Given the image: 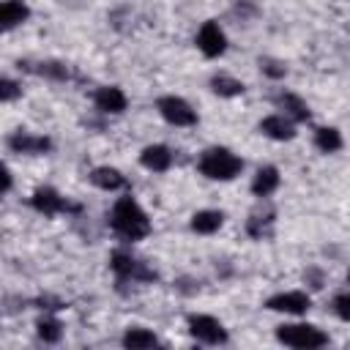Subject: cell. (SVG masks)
I'll list each match as a JSON object with an SVG mask.
<instances>
[{
    "label": "cell",
    "mask_w": 350,
    "mask_h": 350,
    "mask_svg": "<svg viewBox=\"0 0 350 350\" xmlns=\"http://www.w3.org/2000/svg\"><path fill=\"white\" fill-rule=\"evenodd\" d=\"M11 189V172H8V167L0 161V194H5Z\"/></svg>",
    "instance_id": "cell-26"
},
{
    "label": "cell",
    "mask_w": 350,
    "mask_h": 350,
    "mask_svg": "<svg viewBox=\"0 0 350 350\" xmlns=\"http://www.w3.org/2000/svg\"><path fill=\"white\" fill-rule=\"evenodd\" d=\"M211 90L216 96H221V98H235V96L243 93V82L230 77V74H213L211 77Z\"/></svg>",
    "instance_id": "cell-19"
},
{
    "label": "cell",
    "mask_w": 350,
    "mask_h": 350,
    "mask_svg": "<svg viewBox=\"0 0 350 350\" xmlns=\"http://www.w3.org/2000/svg\"><path fill=\"white\" fill-rule=\"evenodd\" d=\"M276 339L287 347H295V350H314V347H323L328 345V334L320 331L317 325H309V323H287V325H279L276 328Z\"/></svg>",
    "instance_id": "cell-3"
},
{
    "label": "cell",
    "mask_w": 350,
    "mask_h": 350,
    "mask_svg": "<svg viewBox=\"0 0 350 350\" xmlns=\"http://www.w3.org/2000/svg\"><path fill=\"white\" fill-rule=\"evenodd\" d=\"M314 145H317L323 153H336V150L342 148V134H339V129H334V126L317 129V131H314Z\"/></svg>",
    "instance_id": "cell-21"
},
{
    "label": "cell",
    "mask_w": 350,
    "mask_h": 350,
    "mask_svg": "<svg viewBox=\"0 0 350 350\" xmlns=\"http://www.w3.org/2000/svg\"><path fill=\"white\" fill-rule=\"evenodd\" d=\"M189 334L202 345H224L227 328L211 314H189Z\"/></svg>",
    "instance_id": "cell-4"
},
{
    "label": "cell",
    "mask_w": 350,
    "mask_h": 350,
    "mask_svg": "<svg viewBox=\"0 0 350 350\" xmlns=\"http://www.w3.org/2000/svg\"><path fill=\"white\" fill-rule=\"evenodd\" d=\"M30 16V8L22 0H0V30H11Z\"/></svg>",
    "instance_id": "cell-14"
},
{
    "label": "cell",
    "mask_w": 350,
    "mask_h": 350,
    "mask_svg": "<svg viewBox=\"0 0 350 350\" xmlns=\"http://www.w3.org/2000/svg\"><path fill=\"white\" fill-rule=\"evenodd\" d=\"M221 224H224V213H221V211H213V208L197 211V213L191 216V230L200 232V235H211V232H216Z\"/></svg>",
    "instance_id": "cell-17"
},
{
    "label": "cell",
    "mask_w": 350,
    "mask_h": 350,
    "mask_svg": "<svg viewBox=\"0 0 350 350\" xmlns=\"http://www.w3.org/2000/svg\"><path fill=\"white\" fill-rule=\"evenodd\" d=\"M109 224L123 241H142L150 232V219L131 194L118 197V202L109 211Z\"/></svg>",
    "instance_id": "cell-1"
},
{
    "label": "cell",
    "mask_w": 350,
    "mask_h": 350,
    "mask_svg": "<svg viewBox=\"0 0 350 350\" xmlns=\"http://www.w3.org/2000/svg\"><path fill=\"white\" fill-rule=\"evenodd\" d=\"M334 309H336V314H339L342 320H350V295H347V293H339V295L334 298Z\"/></svg>",
    "instance_id": "cell-25"
},
{
    "label": "cell",
    "mask_w": 350,
    "mask_h": 350,
    "mask_svg": "<svg viewBox=\"0 0 350 350\" xmlns=\"http://www.w3.org/2000/svg\"><path fill=\"white\" fill-rule=\"evenodd\" d=\"M30 205H33L38 213H44V216H55V213H60V211H77V205H71L68 200H63V197H60L55 189H49V186L36 189L33 197H30Z\"/></svg>",
    "instance_id": "cell-9"
},
{
    "label": "cell",
    "mask_w": 350,
    "mask_h": 350,
    "mask_svg": "<svg viewBox=\"0 0 350 350\" xmlns=\"http://www.w3.org/2000/svg\"><path fill=\"white\" fill-rule=\"evenodd\" d=\"M8 148L14 153H46L52 148V142L41 134H30V131H14L8 137Z\"/></svg>",
    "instance_id": "cell-10"
},
{
    "label": "cell",
    "mask_w": 350,
    "mask_h": 350,
    "mask_svg": "<svg viewBox=\"0 0 350 350\" xmlns=\"http://www.w3.org/2000/svg\"><path fill=\"white\" fill-rule=\"evenodd\" d=\"M153 345H159V339L148 328H129L123 334V347H129V350H148Z\"/></svg>",
    "instance_id": "cell-20"
},
{
    "label": "cell",
    "mask_w": 350,
    "mask_h": 350,
    "mask_svg": "<svg viewBox=\"0 0 350 350\" xmlns=\"http://www.w3.org/2000/svg\"><path fill=\"white\" fill-rule=\"evenodd\" d=\"M276 104L287 112L284 118H290V120H309V107H306V101L298 98L295 93H279V96H276Z\"/></svg>",
    "instance_id": "cell-18"
},
{
    "label": "cell",
    "mask_w": 350,
    "mask_h": 350,
    "mask_svg": "<svg viewBox=\"0 0 350 350\" xmlns=\"http://www.w3.org/2000/svg\"><path fill=\"white\" fill-rule=\"evenodd\" d=\"M36 328H38V336H41L44 342H57V339L63 336L60 323H57L55 317H44V320H38V323H36Z\"/></svg>",
    "instance_id": "cell-22"
},
{
    "label": "cell",
    "mask_w": 350,
    "mask_h": 350,
    "mask_svg": "<svg viewBox=\"0 0 350 350\" xmlns=\"http://www.w3.org/2000/svg\"><path fill=\"white\" fill-rule=\"evenodd\" d=\"M279 189V170L276 167H260L254 172V180H252V194L254 197H268Z\"/></svg>",
    "instance_id": "cell-15"
},
{
    "label": "cell",
    "mask_w": 350,
    "mask_h": 350,
    "mask_svg": "<svg viewBox=\"0 0 350 350\" xmlns=\"http://www.w3.org/2000/svg\"><path fill=\"white\" fill-rule=\"evenodd\" d=\"M197 46H200V52H202L205 57H219V55H224V49H227V36H224V30L219 27V22L208 19V22L200 27V33H197Z\"/></svg>",
    "instance_id": "cell-7"
},
{
    "label": "cell",
    "mask_w": 350,
    "mask_h": 350,
    "mask_svg": "<svg viewBox=\"0 0 350 350\" xmlns=\"http://www.w3.org/2000/svg\"><path fill=\"white\" fill-rule=\"evenodd\" d=\"M260 68H262L268 77H273V79H279V77L287 74V68H284L279 60H271V57H262V60H260Z\"/></svg>",
    "instance_id": "cell-24"
},
{
    "label": "cell",
    "mask_w": 350,
    "mask_h": 350,
    "mask_svg": "<svg viewBox=\"0 0 350 350\" xmlns=\"http://www.w3.org/2000/svg\"><path fill=\"white\" fill-rule=\"evenodd\" d=\"M90 183L98 186V189H104V191H118V189L126 186V178L115 167H96L90 172Z\"/></svg>",
    "instance_id": "cell-16"
},
{
    "label": "cell",
    "mask_w": 350,
    "mask_h": 350,
    "mask_svg": "<svg viewBox=\"0 0 350 350\" xmlns=\"http://www.w3.org/2000/svg\"><path fill=\"white\" fill-rule=\"evenodd\" d=\"M93 101H96V107H98L101 112H107V115H120V112L126 109V104H129L126 93H123L120 88H115V85L98 88L96 96H93Z\"/></svg>",
    "instance_id": "cell-11"
},
{
    "label": "cell",
    "mask_w": 350,
    "mask_h": 350,
    "mask_svg": "<svg viewBox=\"0 0 350 350\" xmlns=\"http://www.w3.org/2000/svg\"><path fill=\"white\" fill-rule=\"evenodd\" d=\"M260 131H262L265 137H271V139H279V142L295 137V126H293V120L284 118V115H268V118H262V120H260Z\"/></svg>",
    "instance_id": "cell-12"
},
{
    "label": "cell",
    "mask_w": 350,
    "mask_h": 350,
    "mask_svg": "<svg viewBox=\"0 0 350 350\" xmlns=\"http://www.w3.org/2000/svg\"><path fill=\"white\" fill-rule=\"evenodd\" d=\"M156 109H159V115H161L167 123H172V126H194V123H197V112H194L191 104L183 101L180 96H161V98L156 101Z\"/></svg>",
    "instance_id": "cell-5"
},
{
    "label": "cell",
    "mask_w": 350,
    "mask_h": 350,
    "mask_svg": "<svg viewBox=\"0 0 350 350\" xmlns=\"http://www.w3.org/2000/svg\"><path fill=\"white\" fill-rule=\"evenodd\" d=\"M139 164H142L145 170H150V172H164V170H170V164H172V153H170L167 145H148V148H142V153H139Z\"/></svg>",
    "instance_id": "cell-13"
},
{
    "label": "cell",
    "mask_w": 350,
    "mask_h": 350,
    "mask_svg": "<svg viewBox=\"0 0 350 350\" xmlns=\"http://www.w3.org/2000/svg\"><path fill=\"white\" fill-rule=\"evenodd\" d=\"M197 170L211 180H232L243 170V161L230 148H208L200 156Z\"/></svg>",
    "instance_id": "cell-2"
},
{
    "label": "cell",
    "mask_w": 350,
    "mask_h": 350,
    "mask_svg": "<svg viewBox=\"0 0 350 350\" xmlns=\"http://www.w3.org/2000/svg\"><path fill=\"white\" fill-rule=\"evenodd\" d=\"M109 268H112L120 279H139V282H150V279H156V271L145 268V262H139V260L131 257L129 252H112V257H109Z\"/></svg>",
    "instance_id": "cell-6"
},
{
    "label": "cell",
    "mask_w": 350,
    "mask_h": 350,
    "mask_svg": "<svg viewBox=\"0 0 350 350\" xmlns=\"http://www.w3.org/2000/svg\"><path fill=\"white\" fill-rule=\"evenodd\" d=\"M265 306H268L271 312L304 314V312L312 306V301H309V295L301 293V290H287V293H276V295H271V298L265 301Z\"/></svg>",
    "instance_id": "cell-8"
},
{
    "label": "cell",
    "mask_w": 350,
    "mask_h": 350,
    "mask_svg": "<svg viewBox=\"0 0 350 350\" xmlns=\"http://www.w3.org/2000/svg\"><path fill=\"white\" fill-rule=\"evenodd\" d=\"M19 93H22V88H19L14 79L0 77V101H14Z\"/></svg>",
    "instance_id": "cell-23"
}]
</instances>
